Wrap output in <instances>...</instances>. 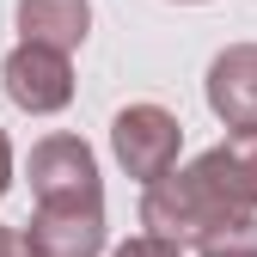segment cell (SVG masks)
<instances>
[{
	"mask_svg": "<svg viewBox=\"0 0 257 257\" xmlns=\"http://www.w3.org/2000/svg\"><path fill=\"white\" fill-rule=\"evenodd\" d=\"M257 208V122L227 128V141H214L190 166L141 184V227L153 239L196 245L202 227H214L220 214H251Z\"/></svg>",
	"mask_w": 257,
	"mask_h": 257,
	"instance_id": "1",
	"label": "cell"
},
{
	"mask_svg": "<svg viewBox=\"0 0 257 257\" xmlns=\"http://www.w3.org/2000/svg\"><path fill=\"white\" fill-rule=\"evenodd\" d=\"M110 153H116V166L128 178H166L178 166V153H184V122L166 110V104H122L110 116Z\"/></svg>",
	"mask_w": 257,
	"mask_h": 257,
	"instance_id": "2",
	"label": "cell"
},
{
	"mask_svg": "<svg viewBox=\"0 0 257 257\" xmlns=\"http://www.w3.org/2000/svg\"><path fill=\"white\" fill-rule=\"evenodd\" d=\"M31 196L37 202H104V178H98V153L80 135H43L25 159Z\"/></svg>",
	"mask_w": 257,
	"mask_h": 257,
	"instance_id": "3",
	"label": "cell"
},
{
	"mask_svg": "<svg viewBox=\"0 0 257 257\" xmlns=\"http://www.w3.org/2000/svg\"><path fill=\"white\" fill-rule=\"evenodd\" d=\"M0 86H7V98L31 116H55V110H68L74 104V68H68V55L49 49V43H13L7 61H0Z\"/></svg>",
	"mask_w": 257,
	"mask_h": 257,
	"instance_id": "4",
	"label": "cell"
},
{
	"mask_svg": "<svg viewBox=\"0 0 257 257\" xmlns=\"http://www.w3.org/2000/svg\"><path fill=\"white\" fill-rule=\"evenodd\" d=\"M19 239L31 257H104V202H37Z\"/></svg>",
	"mask_w": 257,
	"mask_h": 257,
	"instance_id": "5",
	"label": "cell"
},
{
	"mask_svg": "<svg viewBox=\"0 0 257 257\" xmlns=\"http://www.w3.org/2000/svg\"><path fill=\"white\" fill-rule=\"evenodd\" d=\"M208 110L227 122V128H251L257 122V43H227L208 61Z\"/></svg>",
	"mask_w": 257,
	"mask_h": 257,
	"instance_id": "6",
	"label": "cell"
},
{
	"mask_svg": "<svg viewBox=\"0 0 257 257\" xmlns=\"http://www.w3.org/2000/svg\"><path fill=\"white\" fill-rule=\"evenodd\" d=\"M92 31V0H19V37L74 55Z\"/></svg>",
	"mask_w": 257,
	"mask_h": 257,
	"instance_id": "7",
	"label": "cell"
},
{
	"mask_svg": "<svg viewBox=\"0 0 257 257\" xmlns=\"http://www.w3.org/2000/svg\"><path fill=\"white\" fill-rule=\"evenodd\" d=\"M196 257H257V208L251 214H220L214 227H202Z\"/></svg>",
	"mask_w": 257,
	"mask_h": 257,
	"instance_id": "8",
	"label": "cell"
},
{
	"mask_svg": "<svg viewBox=\"0 0 257 257\" xmlns=\"http://www.w3.org/2000/svg\"><path fill=\"white\" fill-rule=\"evenodd\" d=\"M110 257H184V245H172V239H153V233H135V239H122Z\"/></svg>",
	"mask_w": 257,
	"mask_h": 257,
	"instance_id": "9",
	"label": "cell"
},
{
	"mask_svg": "<svg viewBox=\"0 0 257 257\" xmlns=\"http://www.w3.org/2000/svg\"><path fill=\"white\" fill-rule=\"evenodd\" d=\"M13 190V141H7V128H0V196Z\"/></svg>",
	"mask_w": 257,
	"mask_h": 257,
	"instance_id": "10",
	"label": "cell"
},
{
	"mask_svg": "<svg viewBox=\"0 0 257 257\" xmlns=\"http://www.w3.org/2000/svg\"><path fill=\"white\" fill-rule=\"evenodd\" d=\"M0 257H31L25 239H19V227H0Z\"/></svg>",
	"mask_w": 257,
	"mask_h": 257,
	"instance_id": "11",
	"label": "cell"
},
{
	"mask_svg": "<svg viewBox=\"0 0 257 257\" xmlns=\"http://www.w3.org/2000/svg\"><path fill=\"white\" fill-rule=\"evenodd\" d=\"M184 7H202V0H184Z\"/></svg>",
	"mask_w": 257,
	"mask_h": 257,
	"instance_id": "12",
	"label": "cell"
}]
</instances>
